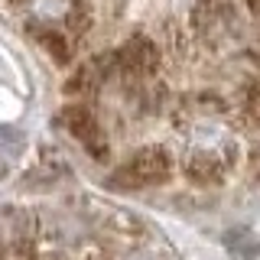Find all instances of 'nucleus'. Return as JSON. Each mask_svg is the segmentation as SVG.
Masks as SVG:
<instances>
[{
  "label": "nucleus",
  "instance_id": "obj_3",
  "mask_svg": "<svg viewBox=\"0 0 260 260\" xmlns=\"http://www.w3.org/2000/svg\"><path fill=\"white\" fill-rule=\"evenodd\" d=\"M72 130H75V137L88 143V150H98L101 146V137H98V124L91 117H88L85 111H72Z\"/></svg>",
  "mask_w": 260,
  "mask_h": 260
},
{
  "label": "nucleus",
  "instance_id": "obj_2",
  "mask_svg": "<svg viewBox=\"0 0 260 260\" xmlns=\"http://www.w3.org/2000/svg\"><path fill=\"white\" fill-rule=\"evenodd\" d=\"M120 173H124V179L130 185H150V182H159V179L169 173V159H166L162 150H143V153H137Z\"/></svg>",
  "mask_w": 260,
  "mask_h": 260
},
{
  "label": "nucleus",
  "instance_id": "obj_1",
  "mask_svg": "<svg viewBox=\"0 0 260 260\" xmlns=\"http://www.w3.org/2000/svg\"><path fill=\"white\" fill-rule=\"evenodd\" d=\"M55 59H72L101 23V0H4ZM208 55L241 52L260 39V0H185Z\"/></svg>",
  "mask_w": 260,
  "mask_h": 260
}]
</instances>
